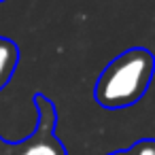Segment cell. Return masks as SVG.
<instances>
[{
    "label": "cell",
    "instance_id": "6",
    "mask_svg": "<svg viewBox=\"0 0 155 155\" xmlns=\"http://www.w3.org/2000/svg\"><path fill=\"white\" fill-rule=\"evenodd\" d=\"M0 2H5V0H0Z\"/></svg>",
    "mask_w": 155,
    "mask_h": 155
},
{
    "label": "cell",
    "instance_id": "4",
    "mask_svg": "<svg viewBox=\"0 0 155 155\" xmlns=\"http://www.w3.org/2000/svg\"><path fill=\"white\" fill-rule=\"evenodd\" d=\"M127 155H155V140L147 138V140L136 142V144L127 151Z\"/></svg>",
    "mask_w": 155,
    "mask_h": 155
},
{
    "label": "cell",
    "instance_id": "5",
    "mask_svg": "<svg viewBox=\"0 0 155 155\" xmlns=\"http://www.w3.org/2000/svg\"><path fill=\"white\" fill-rule=\"evenodd\" d=\"M110 155H127V151L123 153V151H117V153H110Z\"/></svg>",
    "mask_w": 155,
    "mask_h": 155
},
{
    "label": "cell",
    "instance_id": "1",
    "mask_svg": "<svg viewBox=\"0 0 155 155\" xmlns=\"http://www.w3.org/2000/svg\"><path fill=\"white\" fill-rule=\"evenodd\" d=\"M155 72V58L149 49L132 47L119 53L96 81V102L104 108H127L149 89Z\"/></svg>",
    "mask_w": 155,
    "mask_h": 155
},
{
    "label": "cell",
    "instance_id": "2",
    "mask_svg": "<svg viewBox=\"0 0 155 155\" xmlns=\"http://www.w3.org/2000/svg\"><path fill=\"white\" fill-rule=\"evenodd\" d=\"M36 106H38V127L21 144V151L17 155H66L64 144L53 134V127H55L53 104L47 98L36 96Z\"/></svg>",
    "mask_w": 155,
    "mask_h": 155
},
{
    "label": "cell",
    "instance_id": "3",
    "mask_svg": "<svg viewBox=\"0 0 155 155\" xmlns=\"http://www.w3.org/2000/svg\"><path fill=\"white\" fill-rule=\"evenodd\" d=\"M17 62H19L17 45L13 41H9V38L0 36V89L11 81V77H13L15 68H17Z\"/></svg>",
    "mask_w": 155,
    "mask_h": 155
}]
</instances>
